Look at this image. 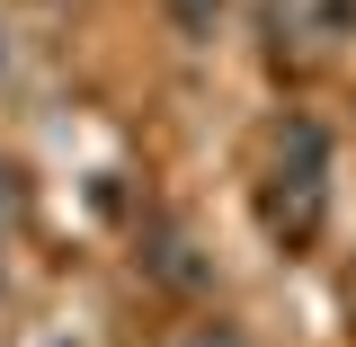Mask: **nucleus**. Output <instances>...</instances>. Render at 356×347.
<instances>
[{"instance_id": "nucleus-5", "label": "nucleus", "mask_w": 356, "mask_h": 347, "mask_svg": "<svg viewBox=\"0 0 356 347\" xmlns=\"http://www.w3.org/2000/svg\"><path fill=\"white\" fill-rule=\"evenodd\" d=\"M187 347H241V339H232V330H196Z\"/></svg>"}, {"instance_id": "nucleus-3", "label": "nucleus", "mask_w": 356, "mask_h": 347, "mask_svg": "<svg viewBox=\"0 0 356 347\" xmlns=\"http://www.w3.org/2000/svg\"><path fill=\"white\" fill-rule=\"evenodd\" d=\"M178 27H187V36H205V27H214V0H178Z\"/></svg>"}, {"instance_id": "nucleus-1", "label": "nucleus", "mask_w": 356, "mask_h": 347, "mask_svg": "<svg viewBox=\"0 0 356 347\" xmlns=\"http://www.w3.org/2000/svg\"><path fill=\"white\" fill-rule=\"evenodd\" d=\"M152 276H161V285H205V267H196V250H187L178 232H152Z\"/></svg>"}, {"instance_id": "nucleus-2", "label": "nucleus", "mask_w": 356, "mask_h": 347, "mask_svg": "<svg viewBox=\"0 0 356 347\" xmlns=\"http://www.w3.org/2000/svg\"><path fill=\"white\" fill-rule=\"evenodd\" d=\"M356 36V0H303V45H339Z\"/></svg>"}, {"instance_id": "nucleus-4", "label": "nucleus", "mask_w": 356, "mask_h": 347, "mask_svg": "<svg viewBox=\"0 0 356 347\" xmlns=\"http://www.w3.org/2000/svg\"><path fill=\"white\" fill-rule=\"evenodd\" d=\"M18 214V178H9V161H0V223Z\"/></svg>"}]
</instances>
